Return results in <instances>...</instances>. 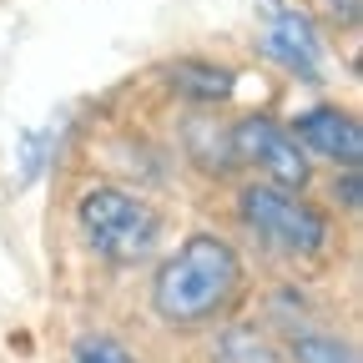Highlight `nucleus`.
I'll return each instance as SVG.
<instances>
[{"label":"nucleus","instance_id":"f257e3e1","mask_svg":"<svg viewBox=\"0 0 363 363\" xmlns=\"http://www.w3.org/2000/svg\"><path fill=\"white\" fill-rule=\"evenodd\" d=\"M242 298V257L217 233H187L152 278V308L172 328H207Z\"/></svg>","mask_w":363,"mask_h":363},{"label":"nucleus","instance_id":"f03ea898","mask_svg":"<svg viewBox=\"0 0 363 363\" xmlns=\"http://www.w3.org/2000/svg\"><path fill=\"white\" fill-rule=\"evenodd\" d=\"M76 227L86 247L106 257L111 267L152 262L162 247V212L147 197H131L121 187H91L76 202Z\"/></svg>","mask_w":363,"mask_h":363},{"label":"nucleus","instance_id":"7ed1b4c3","mask_svg":"<svg viewBox=\"0 0 363 363\" xmlns=\"http://www.w3.org/2000/svg\"><path fill=\"white\" fill-rule=\"evenodd\" d=\"M238 217L247 222V233L262 238L267 247H278L288 257H318L328 247L333 227L303 192L272 187V182H252L238 192Z\"/></svg>","mask_w":363,"mask_h":363},{"label":"nucleus","instance_id":"20e7f679","mask_svg":"<svg viewBox=\"0 0 363 363\" xmlns=\"http://www.w3.org/2000/svg\"><path fill=\"white\" fill-rule=\"evenodd\" d=\"M227 136H233V157L257 167L272 187H288V192H303L308 182H313V167H308V152L298 147V136L293 126H283L278 116H242L227 126Z\"/></svg>","mask_w":363,"mask_h":363},{"label":"nucleus","instance_id":"39448f33","mask_svg":"<svg viewBox=\"0 0 363 363\" xmlns=\"http://www.w3.org/2000/svg\"><path fill=\"white\" fill-rule=\"evenodd\" d=\"M262 51L293 71L298 81H323V40L313 16H303L288 0H262Z\"/></svg>","mask_w":363,"mask_h":363},{"label":"nucleus","instance_id":"423d86ee","mask_svg":"<svg viewBox=\"0 0 363 363\" xmlns=\"http://www.w3.org/2000/svg\"><path fill=\"white\" fill-rule=\"evenodd\" d=\"M293 136L308 157H323L333 167H358L363 162V126L343 106H308L293 121Z\"/></svg>","mask_w":363,"mask_h":363},{"label":"nucleus","instance_id":"0eeeda50","mask_svg":"<svg viewBox=\"0 0 363 363\" xmlns=\"http://www.w3.org/2000/svg\"><path fill=\"white\" fill-rule=\"evenodd\" d=\"M167 81H172L177 96L192 101V106H222L238 91V71L222 66V61H172Z\"/></svg>","mask_w":363,"mask_h":363},{"label":"nucleus","instance_id":"6e6552de","mask_svg":"<svg viewBox=\"0 0 363 363\" xmlns=\"http://www.w3.org/2000/svg\"><path fill=\"white\" fill-rule=\"evenodd\" d=\"M182 142H187V157H192L207 177L238 167V157H233V136H227V126H217V116H207V111L187 116V126H182Z\"/></svg>","mask_w":363,"mask_h":363},{"label":"nucleus","instance_id":"1a4fd4ad","mask_svg":"<svg viewBox=\"0 0 363 363\" xmlns=\"http://www.w3.org/2000/svg\"><path fill=\"white\" fill-rule=\"evenodd\" d=\"M212 363H288L283 348L252 323H227L212 338Z\"/></svg>","mask_w":363,"mask_h":363},{"label":"nucleus","instance_id":"9d476101","mask_svg":"<svg viewBox=\"0 0 363 363\" xmlns=\"http://www.w3.org/2000/svg\"><path fill=\"white\" fill-rule=\"evenodd\" d=\"M71 358L76 363H142L121 338H111V333H81L76 338V348H71Z\"/></svg>","mask_w":363,"mask_h":363},{"label":"nucleus","instance_id":"9b49d317","mask_svg":"<svg viewBox=\"0 0 363 363\" xmlns=\"http://www.w3.org/2000/svg\"><path fill=\"white\" fill-rule=\"evenodd\" d=\"M293 358L298 363H358V353L338 338H323V333H293Z\"/></svg>","mask_w":363,"mask_h":363},{"label":"nucleus","instance_id":"f8f14e48","mask_svg":"<svg viewBox=\"0 0 363 363\" xmlns=\"http://www.w3.org/2000/svg\"><path fill=\"white\" fill-rule=\"evenodd\" d=\"M16 152H21V162H16V187H30V182L45 172V157H51V131H26Z\"/></svg>","mask_w":363,"mask_h":363},{"label":"nucleus","instance_id":"ddd939ff","mask_svg":"<svg viewBox=\"0 0 363 363\" xmlns=\"http://www.w3.org/2000/svg\"><path fill=\"white\" fill-rule=\"evenodd\" d=\"M328 11H333V16H338L348 30L358 26V0H328Z\"/></svg>","mask_w":363,"mask_h":363}]
</instances>
